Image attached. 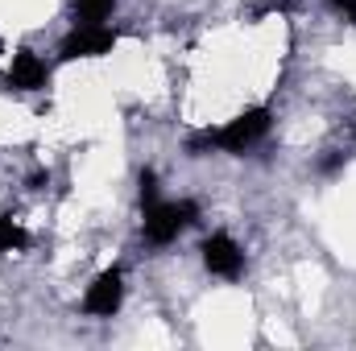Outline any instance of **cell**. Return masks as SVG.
Masks as SVG:
<instances>
[{
  "mask_svg": "<svg viewBox=\"0 0 356 351\" xmlns=\"http://www.w3.org/2000/svg\"><path fill=\"white\" fill-rule=\"evenodd\" d=\"M332 4H336V8H340V12H348V8H353L356 0H332Z\"/></svg>",
  "mask_w": 356,
  "mask_h": 351,
  "instance_id": "11",
  "label": "cell"
},
{
  "mask_svg": "<svg viewBox=\"0 0 356 351\" xmlns=\"http://www.w3.org/2000/svg\"><path fill=\"white\" fill-rule=\"evenodd\" d=\"M4 83L17 87V91H42L50 83V67H46L33 50H17L13 62H8V79H4Z\"/></svg>",
  "mask_w": 356,
  "mask_h": 351,
  "instance_id": "6",
  "label": "cell"
},
{
  "mask_svg": "<svg viewBox=\"0 0 356 351\" xmlns=\"http://www.w3.org/2000/svg\"><path fill=\"white\" fill-rule=\"evenodd\" d=\"M116 42H120V33L108 29V25H79V29H71L63 37V50L58 54L67 62H75V58H99V54H112Z\"/></svg>",
  "mask_w": 356,
  "mask_h": 351,
  "instance_id": "3",
  "label": "cell"
},
{
  "mask_svg": "<svg viewBox=\"0 0 356 351\" xmlns=\"http://www.w3.org/2000/svg\"><path fill=\"white\" fill-rule=\"evenodd\" d=\"M340 162H344V157H340V153H332V157L323 162V174H336V170H340Z\"/></svg>",
  "mask_w": 356,
  "mask_h": 351,
  "instance_id": "10",
  "label": "cell"
},
{
  "mask_svg": "<svg viewBox=\"0 0 356 351\" xmlns=\"http://www.w3.org/2000/svg\"><path fill=\"white\" fill-rule=\"evenodd\" d=\"M203 264H207V273H216V277H241V268H245V252L236 248V240L232 236H224V232H216V236H207L203 240Z\"/></svg>",
  "mask_w": 356,
  "mask_h": 351,
  "instance_id": "5",
  "label": "cell"
},
{
  "mask_svg": "<svg viewBox=\"0 0 356 351\" xmlns=\"http://www.w3.org/2000/svg\"><path fill=\"white\" fill-rule=\"evenodd\" d=\"M112 8H116V0H75V12L83 25H104L112 17Z\"/></svg>",
  "mask_w": 356,
  "mask_h": 351,
  "instance_id": "8",
  "label": "cell"
},
{
  "mask_svg": "<svg viewBox=\"0 0 356 351\" xmlns=\"http://www.w3.org/2000/svg\"><path fill=\"white\" fill-rule=\"evenodd\" d=\"M269 124H273V116H269V108H249V112H241L236 120H228L224 128H207V132H199V137H191L186 141V153L191 157H203L207 149H224V153H245V149H253L261 137L269 132Z\"/></svg>",
  "mask_w": 356,
  "mask_h": 351,
  "instance_id": "1",
  "label": "cell"
},
{
  "mask_svg": "<svg viewBox=\"0 0 356 351\" xmlns=\"http://www.w3.org/2000/svg\"><path fill=\"white\" fill-rule=\"evenodd\" d=\"M120 302H124V277H120V268H104L88 285V293H83V310H88L91 318H112L120 310Z\"/></svg>",
  "mask_w": 356,
  "mask_h": 351,
  "instance_id": "4",
  "label": "cell"
},
{
  "mask_svg": "<svg viewBox=\"0 0 356 351\" xmlns=\"http://www.w3.org/2000/svg\"><path fill=\"white\" fill-rule=\"evenodd\" d=\"M344 17H348V21H353V25H356V4H353V8H348V12H344Z\"/></svg>",
  "mask_w": 356,
  "mask_h": 351,
  "instance_id": "12",
  "label": "cell"
},
{
  "mask_svg": "<svg viewBox=\"0 0 356 351\" xmlns=\"http://www.w3.org/2000/svg\"><path fill=\"white\" fill-rule=\"evenodd\" d=\"M195 219H199V207L191 198H182V203H149L145 207V240L149 244H170Z\"/></svg>",
  "mask_w": 356,
  "mask_h": 351,
  "instance_id": "2",
  "label": "cell"
},
{
  "mask_svg": "<svg viewBox=\"0 0 356 351\" xmlns=\"http://www.w3.org/2000/svg\"><path fill=\"white\" fill-rule=\"evenodd\" d=\"M25 248H29L25 228L13 215H0V252H25Z\"/></svg>",
  "mask_w": 356,
  "mask_h": 351,
  "instance_id": "7",
  "label": "cell"
},
{
  "mask_svg": "<svg viewBox=\"0 0 356 351\" xmlns=\"http://www.w3.org/2000/svg\"><path fill=\"white\" fill-rule=\"evenodd\" d=\"M158 203V174L154 170H141V207Z\"/></svg>",
  "mask_w": 356,
  "mask_h": 351,
  "instance_id": "9",
  "label": "cell"
}]
</instances>
